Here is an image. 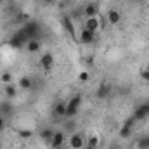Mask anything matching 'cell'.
I'll list each match as a JSON object with an SVG mask.
<instances>
[{
  "mask_svg": "<svg viewBox=\"0 0 149 149\" xmlns=\"http://www.w3.org/2000/svg\"><path fill=\"white\" fill-rule=\"evenodd\" d=\"M17 87H19L21 90H31V88H33V78H30V76H21Z\"/></svg>",
  "mask_w": 149,
  "mask_h": 149,
  "instance_id": "obj_14",
  "label": "cell"
},
{
  "mask_svg": "<svg viewBox=\"0 0 149 149\" xmlns=\"http://www.w3.org/2000/svg\"><path fill=\"white\" fill-rule=\"evenodd\" d=\"M85 149H97V148H90V146H87V148H85Z\"/></svg>",
  "mask_w": 149,
  "mask_h": 149,
  "instance_id": "obj_31",
  "label": "cell"
},
{
  "mask_svg": "<svg viewBox=\"0 0 149 149\" xmlns=\"http://www.w3.org/2000/svg\"><path fill=\"white\" fill-rule=\"evenodd\" d=\"M0 116H3V118L14 116V106H12V102L9 99H5V101L0 102Z\"/></svg>",
  "mask_w": 149,
  "mask_h": 149,
  "instance_id": "obj_6",
  "label": "cell"
},
{
  "mask_svg": "<svg viewBox=\"0 0 149 149\" xmlns=\"http://www.w3.org/2000/svg\"><path fill=\"white\" fill-rule=\"evenodd\" d=\"M137 121L130 116L128 120H125V123L121 125V128H120V137L121 139H128L130 135H132V128H134V125H135Z\"/></svg>",
  "mask_w": 149,
  "mask_h": 149,
  "instance_id": "obj_4",
  "label": "cell"
},
{
  "mask_svg": "<svg viewBox=\"0 0 149 149\" xmlns=\"http://www.w3.org/2000/svg\"><path fill=\"white\" fill-rule=\"evenodd\" d=\"M3 94H5L7 99H14V97L17 95V87L12 85V83H7V85L3 87Z\"/></svg>",
  "mask_w": 149,
  "mask_h": 149,
  "instance_id": "obj_17",
  "label": "cell"
},
{
  "mask_svg": "<svg viewBox=\"0 0 149 149\" xmlns=\"http://www.w3.org/2000/svg\"><path fill=\"white\" fill-rule=\"evenodd\" d=\"M54 54L52 52H45V54H42V57H40V66L43 68V71H50L52 70V66H54Z\"/></svg>",
  "mask_w": 149,
  "mask_h": 149,
  "instance_id": "obj_5",
  "label": "cell"
},
{
  "mask_svg": "<svg viewBox=\"0 0 149 149\" xmlns=\"http://www.w3.org/2000/svg\"><path fill=\"white\" fill-rule=\"evenodd\" d=\"M80 106H81V95L76 94L66 102V118H74L78 109H80Z\"/></svg>",
  "mask_w": 149,
  "mask_h": 149,
  "instance_id": "obj_2",
  "label": "cell"
},
{
  "mask_svg": "<svg viewBox=\"0 0 149 149\" xmlns=\"http://www.w3.org/2000/svg\"><path fill=\"white\" fill-rule=\"evenodd\" d=\"M54 134H56V130H54V128H43V130L40 132V137H42V141H43V142L50 144V142H52Z\"/></svg>",
  "mask_w": 149,
  "mask_h": 149,
  "instance_id": "obj_18",
  "label": "cell"
},
{
  "mask_svg": "<svg viewBox=\"0 0 149 149\" xmlns=\"http://www.w3.org/2000/svg\"><path fill=\"white\" fill-rule=\"evenodd\" d=\"M74 130H76V120L73 118H70V121L64 125V132H70V134H74Z\"/></svg>",
  "mask_w": 149,
  "mask_h": 149,
  "instance_id": "obj_22",
  "label": "cell"
},
{
  "mask_svg": "<svg viewBox=\"0 0 149 149\" xmlns=\"http://www.w3.org/2000/svg\"><path fill=\"white\" fill-rule=\"evenodd\" d=\"M54 116L66 118V102H64V101L56 102V106H54Z\"/></svg>",
  "mask_w": 149,
  "mask_h": 149,
  "instance_id": "obj_15",
  "label": "cell"
},
{
  "mask_svg": "<svg viewBox=\"0 0 149 149\" xmlns=\"http://www.w3.org/2000/svg\"><path fill=\"white\" fill-rule=\"evenodd\" d=\"M3 128H5V118L0 116V132H3Z\"/></svg>",
  "mask_w": 149,
  "mask_h": 149,
  "instance_id": "obj_27",
  "label": "cell"
},
{
  "mask_svg": "<svg viewBox=\"0 0 149 149\" xmlns=\"http://www.w3.org/2000/svg\"><path fill=\"white\" fill-rule=\"evenodd\" d=\"M42 49V43H40V40H30L28 43H26V50L28 52H31V54H35Z\"/></svg>",
  "mask_w": 149,
  "mask_h": 149,
  "instance_id": "obj_19",
  "label": "cell"
},
{
  "mask_svg": "<svg viewBox=\"0 0 149 149\" xmlns=\"http://www.w3.org/2000/svg\"><path fill=\"white\" fill-rule=\"evenodd\" d=\"M0 80H2L3 85H7V83H10V80H12V74L9 73V71H3V73L0 74Z\"/></svg>",
  "mask_w": 149,
  "mask_h": 149,
  "instance_id": "obj_24",
  "label": "cell"
},
{
  "mask_svg": "<svg viewBox=\"0 0 149 149\" xmlns=\"http://www.w3.org/2000/svg\"><path fill=\"white\" fill-rule=\"evenodd\" d=\"M28 42H30V40L26 37V33H24L23 30H17V31L12 35V38L9 40V45H10L12 49H21V47H24Z\"/></svg>",
  "mask_w": 149,
  "mask_h": 149,
  "instance_id": "obj_3",
  "label": "cell"
},
{
  "mask_svg": "<svg viewBox=\"0 0 149 149\" xmlns=\"http://www.w3.org/2000/svg\"><path fill=\"white\" fill-rule=\"evenodd\" d=\"M97 12H99V7H97L95 2H90V3H87V5L83 7V16H85V19H87V17H97Z\"/></svg>",
  "mask_w": 149,
  "mask_h": 149,
  "instance_id": "obj_9",
  "label": "cell"
},
{
  "mask_svg": "<svg viewBox=\"0 0 149 149\" xmlns=\"http://www.w3.org/2000/svg\"><path fill=\"white\" fill-rule=\"evenodd\" d=\"M43 2H45V3H47V5H52V3H54V2H56V0H43Z\"/></svg>",
  "mask_w": 149,
  "mask_h": 149,
  "instance_id": "obj_29",
  "label": "cell"
},
{
  "mask_svg": "<svg viewBox=\"0 0 149 149\" xmlns=\"http://www.w3.org/2000/svg\"><path fill=\"white\" fill-rule=\"evenodd\" d=\"M87 64H88V66H92V64H94V61H92V57H88V59H87Z\"/></svg>",
  "mask_w": 149,
  "mask_h": 149,
  "instance_id": "obj_28",
  "label": "cell"
},
{
  "mask_svg": "<svg viewBox=\"0 0 149 149\" xmlns=\"http://www.w3.org/2000/svg\"><path fill=\"white\" fill-rule=\"evenodd\" d=\"M111 94V85L109 83H106V81H102L101 85H99V88H97V99H108V95Z\"/></svg>",
  "mask_w": 149,
  "mask_h": 149,
  "instance_id": "obj_11",
  "label": "cell"
},
{
  "mask_svg": "<svg viewBox=\"0 0 149 149\" xmlns=\"http://www.w3.org/2000/svg\"><path fill=\"white\" fill-rule=\"evenodd\" d=\"M106 19H108V23H109V24H118V23H120V19H121V14H120L116 9H111V10L108 12Z\"/></svg>",
  "mask_w": 149,
  "mask_h": 149,
  "instance_id": "obj_16",
  "label": "cell"
},
{
  "mask_svg": "<svg viewBox=\"0 0 149 149\" xmlns=\"http://www.w3.org/2000/svg\"><path fill=\"white\" fill-rule=\"evenodd\" d=\"M85 28L88 31L97 33V30H99V17H87L85 19Z\"/></svg>",
  "mask_w": 149,
  "mask_h": 149,
  "instance_id": "obj_13",
  "label": "cell"
},
{
  "mask_svg": "<svg viewBox=\"0 0 149 149\" xmlns=\"http://www.w3.org/2000/svg\"><path fill=\"white\" fill-rule=\"evenodd\" d=\"M141 78H142V80H146V81H149V71L146 70V68L141 71Z\"/></svg>",
  "mask_w": 149,
  "mask_h": 149,
  "instance_id": "obj_26",
  "label": "cell"
},
{
  "mask_svg": "<svg viewBox=\"0 0 149 149\" xmlns=\"http://www.w3.org/2000/svg\"><path fill=\"white\" fill-rule=\"evenodd\" d=\"M56 149H68L66 146H61V148H56Z\"/></svg>",
  "mask_w": 149,
  "mask_h": 149,
  "instance_id": "obj_30",
  "label": "cell"
},
{
  "mask_svg": "<svg viewBox=\"0 0 149 149\" xmlns=\"http://www.w3.org/2000/svg\"><path fill=\"white\" fill-rule=\"evenodd\" d=\"M87 146H90V148H97V146H99V137H97V135H90L88 141H87Z\"/></svg>",
  "mask_w": 149,
  "mask_h": 149,
  "instance_id": "obj_23",
  "label": "cell"
},
{
  "mask_svg": "<svg viewBox=\"0 0 149 149\" xmlns=\"http://www.w3.org/2000/svg\"><path fill=\"white\" fill-rule=\"evenodd\" d=\"M88 78H90L88 71H81V73L78 74V80H80V81H88Z\"/></svg>",
  "mask_w": 149,
  "mask_h": 149,
  "instance_id": "obj_25",
  "label": "cell"
},
{
  "mask_svg": "<svg viewBox=\"0 0 149 149\" xmlns=\"http://www.w3.org/2000/svg\"><path fill=\"white\" fill-rule=\"evenodd\" d=\"M33 135V130H28V128H19L17 130V137L19 139H30Z\"/></svg>",
  "mask_w": 149,
  "mask_h": 149,
  "instance_id": "obj_20",
  "label": "cell"
},
{
  "mask_svg": "<svg viewBox=\"0 0 149 149\" xmlns=\"http://www.w3.org/2000/svg\"><path fill=\"white\" fill-rule=\"evenodd\" d=\"M137 148L139 149H149V135H144L137 141Z\"/></svg>",
  "mask_w": 149,
  "mask_h": 149,
  "instance_id": "obj_21",
  "label": "cell"
},
{
  "mask_svg": "<svg viewBox=\"0 0 149 149\" xmlns=\"http://www.w3.org/2000/svg\"><path fill=\"white\" fill-rule=\"evenodd\" d=\"M61 146H64V132L56 130V134L52 137V142H50V148L56 149V148H61Z\"/></svg>",
  "mask_w": 149,
  "mask_h": 149,
  "instance_id": "obj_12",
  "label": "cell"
},
{
  "mask_svg": "<svg viewBox=\"0 0 149 149\" xmlns=\"http://www.w3.org/2000/svg\"><path fill=\"white\" fill-rule=\"evenodd\" d=\"M70 146H71L73 149H81L83 146H85V139H83V135L78 134V132L71 134V137H70Z\"/></svg>",
  "mask_w": 149,
  "mask_h": 149,
  "instance_id": "obj_7",
  "label": "cell"
},
{
  "mask_svg": "<svg viewBox=\"0 0 149 149\" xmlns=\"http://www.w3.org/2000/svg\"><path fill=\"white\" fill-rule=\"evenodd\" d=\"M0 149H2V142H0Z\"/></svg>",
  "mask_w": 149,
  "mask_h": 149,
  "instance_id": "obj_34",
  "label": "cell"
},
{
  "mask_svg": "<svg viewBox=\"0 0 149 149\" xmlns=\"http://www.w3.org/2000/svg\"><path fill=\"white\" fill-rule=\"evenodd\" d=\"M61 24H63V28L70 33V37L74 38V24H73V19L70 17V16H63L61 17Z\"/></svg>",
  "mask_w": 149,
  "mask_h": 149,
  "instance_id": "obj_10",
  "label": "cell"
},
{
  "mask_svg": "<svg viewBox=\"0 0 149 149\" xmlns=\"http://www.w3.org/2000/svg\"><path fill=\"white\" fill-rule=\"evenodd\" d=\"M21 30L26 33L28 40H38V38H40V33H42V26H40V23L35 21V19L26 21V23L21 26Z\"/></svg>",
  "mask_w": 149,
  "mask_h": 149,
  "instance_id": "obj_1",
  "label": "cell"
},
{
  "mask_svg": "<svg viewBox=\"0 0 149 149\" xmlns=\"http://www.w3.org/2000/svg\"><path fill=\"white\" fill-rule=\"evenodd\" d=\"M146 70H148V71H149V64H148V68H146Z\"/></svg>",
  "mask_w": 149,
  "mask_h": 149,
  "instance_id": "obj_33",
  "label": "cell"
},
{
  "mask_svg": "<svg viewBox=\"0 0 149 149\" xmlns=\"http://www.w3.org/2000/svg\"><path fill=\"white\" fill-rule=\"evenodd\" d=\"M94 40H95V33L94 31H88L87 28H83L80 31V42L83 45H90V43H94Z\"/></svg>",
  "mask_w": 149,
  "mask_h": 149,
  "instance_id": "obj_8",
  "label": "cell"
},
{
  "mask_svg": "<svg viewBox=\"0 0 149 149\" xmlns=\"http://www.w3.org/2000/svg\"><path fill=\"white\" fill-rule=\"evenodd\" d=\"M2 3H3V0H0V5H2Z\"/></svg>",
  "mask_w": 149,
  "mask_h": 149,
  "instance_id": "obj_32",
  "label": "cell"
}]
</instances>
